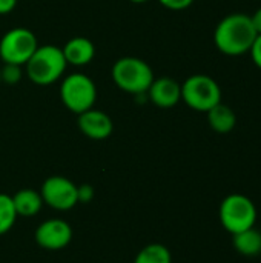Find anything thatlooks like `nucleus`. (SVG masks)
Wrapping results in <instances>:
<instances>
[{
  "label": "nucleus",
  "instance_id": "nucleus-24",
  "mask_svg": "<svg viewBox=\"0 0 261 263\" xmlns=\"http://www.w3.org/2000/svg\"><path fill=\"white\" fill-rule=\"evenodd\" d=\"M132 3H146L148 0H131Z\"/></svg>",
  "mask_w": 261,
  "mask_h": 263
},
{
  "label": "nucleus",
  "instance_id": "nucleus-11",
  "mask_svg": "<svg viewBox=\"0 0 261 263\" xmlns=\"http://www.w3.org/2000/svg\"><path fill=\"white\" fill-rule=\"evenodd\" d=\"M148 94L151 102L158 108H172L182 100V85L171 77L154 79Z\"/></svg>",
  "mask_w": 261,
  "mask_h": 263
},
{
  "label": "nucleus",
  "instance_id": "nucleus-15",
  "mask_svg": "<svg viewBox=\"0 0 261 263\" xmlns=\"http://www.w3.org/2000/svg\"><path fill=\"white\" fill-rule=\"evenodd\" d=\"M234 248L237 253L246 257H255L261 254V231L254 228L245 230L238 234H234Z\"/></svg>",
  "mask_w": 261,
  "mask_h": 263
},
{
  "label": "nucleus",
  "instance_id": "nucleus-7",
  "mask_svg": "<svg viewBox=\"0 0 261 263\" xmlns=\"http://www.w3.org/2000/svg\"><path fill=\"white\" fill-rule=\"evenodd\" d=\"M38 48L37 37L26 28L9 29L0 40V59L3 63L23 66Z\"/></svg>",
  "mask_w": 261,
  "mask_h": 263
},
{
  "label": "nucleus",
  "instance_id": "nucleus-5",
  "mask_svg": "<svg viewBox=\"0 0 261 263\" xmlns=\"http://www.w3.org/2000/svg\"><path fill=\"white\" fill-rule=\"evenodd\" d=\"M182 100L194 111L208 112L222 102V88L212 77L194 74L182 85Z\"/></svg>",
  "mask_w": 261,
  "mask_h": 263
},
{
  "label": "nucleus",
  "instance_id": "nucleus-8",
  "mask_svg": "<svg viewBox=\"0 0 261 263\" xmlns=\"http://www.w3.org/2000/svg\"><path fill=\"white\" fill-rule=\"evenodd\" d=\"M40 194L43 203L58 211H68L78 203L77 186L69 179L62 176H52L46 179L42 185Z\"/></svg>",
  "mask_w": 261,
  "mask_h": 263
},
{
  "label": "nucleus",
  "instance_id": "nucleus-16",
  "mask_svg": "<svg viewBox=\"0 0 261 263\" xmlns=\"http://www.w3.org/2000/svg\"><path fill=\"white\" fill-rule=\"evenodd\" d=\"M171 253L166 247L160 243H152L145 247L134 263H171Z\"/></svg>",
  "mask_w": 261,
  "mask_h": 263
},
{
  "label": "nucleus",
  "instance_id": "nucleus-1",
  "mask_svg": "<svg viewBox=\"0 0 261 263\" xmlns=\"http://www.w3.org/2000/svg\"><path fill=\"white\" fill-rule=\"evenodd\" d=\"M255 39L257 31L252 25L251 15L243 12H234L222 18L214 32L217 49L231 57L249 52Z\"/></svg>",
  "mask_w": 261,
  "mask_h": 263
},
{
  "label": "nucleus",
  "instance_id": "nucleus-25",
  "mask_svg": "<svg viewBox=\"0 0 261 263\" xmlns=\"http://www.w3.org/2000/svg\"><path fill=\"white\" fill-rule=\"evenodd\" d=\"M0 83H2V77H0Z\"/></svg>",
  "mask_w": 261,
  "mask_h": 263
},
{
  "label": "nucleus",
  "instance_id": "nucleus-23",
  "mask_svg": "<svg viewBox=\"0 0 261 263\" xmlns=\"http://www.w3.org/2000/svg\"><path fill=\"white\" fill-rule=\"evenodd\" d=\"M251 20H252V25L257 31V35H261V8H258L252 15H251Z\"/></svg>",
  "mask_w": 261,
  "mask_h": 263
},
{
  "label": "nucleus",
  "instance_id": "nucleus-10",
  "mask_svg": "<svg viewBox=\"0 0 261 263\" xmlns=\"http://www.w3.org/2000/svg\"><path fill=\"white\" fill-rule=\"evenodd\" d=\"M78 128L86 137L92 140H105L112 134L114 123L106 112L91 108L78 114Z\"/></svg>",
  "mask_w": 261,
  "mask_h": 263
},
{
  "label": "nucleus",
  "instance_id": "nucleus-22",
  "mask_svg": "<svg viewBox=\"0 0 261 263\" xmlns=\"http://www.w3.org/2000/svg\"><path fill=\"white\" fill-rule=\"evenodd\" d=\"M17 5V0H0V15L9 14Z\"/></svg>",
  "mask_w": 261,
  "mask_h": 263
},
{
  "label": "nucleus",
  "instance_id": "nucleus-12",
  "mask_svg": "<svg viewBox=\"0 0 261 263\" xmlns=\"http://www.w3.org/2000/svg\"><path fill=\"white\" fill-rule=\"evenodd\" d=\"M65 60L72 66H85L92 62L95 55L94 43L86 37H72L62 48Z\"/></svg>",
  "mask_w": 261,
  "mask_h": 263
},
{
  "label": "nucleus",
  "instance_id": "nucleus-19",
  "mask_svg": "<svg viewBox=\"0 0 261 263\" xmlns=\"http://www.w3.org/2000/svg\"><path fill=\"white\" fill-rule=\"evenodd\" d=\"M158 2L171 11H183L194 3V0H158Z\"/></svg>",
  "mask_w": 261,
  "mask_h": 263
},
{
  "label": "nucleus",
  "instance_id": "nucleus-21",
  "mask_svg": "<svg viewBox=\"0 0 261 263\" xmlns=\"http://www.w3.org/2000/svg\"><path fill=\"white\" fill-rule=\"evenodd\" d=\"M249 52H251V57H252L254 63L257 65V68L261 69V35H257V39H255V42H254Z\"/></svg>",
  "mask_w": 261,
  "mask_h": 263
},
{
  "label": "nucleus",
  "instance_id": "nucleus-6",
  "mask_svg": "<svg viewBox=\"0 0 261 263\" xmlns=\"http://www.w3.org/2000/svg\"><path fill=\"white\" fill-rule=\"evenodd\" d=\"M60 99L63 105L74 114L91 109L97 99V88L86 74L75 72L63 79L60 86Z\"/></svg>",
  "mask_w": 261,
  "mask_h": 263
},
{
  "label": "nucleus",
  "instance_id": "nucleus-4",
  "mask_svg": "<svg viewBox=\"0 0 261 263\" xmlns=\"http://www.w3.org/2000/svg\"><path fill=\"white\" fill-rule=\"evenodd\" d=\"M220 222L223 228L234 234L254 228L257 222L255 203L243 194H229L220 205Z\"/></svg>",
  "mask_w": 261,
  "mask_h": 263
},
{
  "label": "nucleus",
  "instance_id": "nucleus-20",
  "mask_svg": "<svg viewBox=\"0 0 261 263\" xmlns=\"http://www.w3.org/2000/svg\"><path fill=\"white\" fill-rule=\"evenodd\" d=\"M77 197H78V202L89 203L94 199V188L91 185H86V183L82 186H77Z\"/></svg>",
  "mask_w": 261,
  "mask_h": 263
},
{
  "label": "nucleus",
  "instance_id": "nucleus-2",
  "mask_svg": "<svg viewBox=\"0 0 261 263\" xmlns=\"http://www.w3.org/2000/svg\"><path fill=\"white\" fill-rule=\"evenodd\" d=\"M66 65L68 63L62 48L54 45H43L38 46L28 60L26 74L35 85L46 86L57 82L63 76Z\"/></svg>",
  "mask_w": 261,
  "mask_h": 263
},
{
  "label": "nucleus",
  "instance_id": "nucleus-14",
  "mask_svg": "<svg viewBox=\"0 0 261 263\" xmlns=\"http://www.w3.org/2000/svg\"><path fill=\"white\" fill-rule=\"evenodd\" d=\"M12 202H14L17 216H23V217L35 216L43 206L42 194L37 193L35 190H20L12 197Z\"/></svg>",
  "mask_w": 261,
  "mask_h": 263
},
{
  "label": "nucleus",
  "instance_id": "nucleus-18",
  "mask_svg": "<svg viewBox=\"0 0 261 263\" xmlns=\"http://www.w3.org/2000/svg\"><path fill=\"white\" fill-rule=\"evenodd\" d=\"M0 77L2 82L8 85H15L22 79V66L12 63H3V66L0 68Z\"/></svg>",
  "mask_w": 261,
  "mask_h": 263
},
{
  "label": "nucleus",
  "instance_id": "nucleus-26",
  "mask_svg": "<svg viewBox=\"0 0 261 263\" xmlns=\"http://www.w3.org/2000/svg\"><path fill=\"white\" fill-rule=\"evenodd\" d=\"M260 231H261V230H260Z\"/></svg>",
  "mask_w": 261,
  "mask_h": 263
},
{
  "label": "nucleus",
  "instance_id": "nucleus-13",
  "mask_svg": "<svg viewBox=\"0 0 261 263\" xmlns=\"http://www.w3.org/2000/svg\"><path fill=\"white\" fill-rule=\"evenodd\" d=\"M206 114H208L209 126L218 134H228L237 125V116H235L234 109L231 106L225 105L223 102L212 106Z\"/></svg>",
  "mask_w": 261,
  "mask_h": 263
},
{
  "label": "nucleus",
  "instance_id": "nucleus-9",
  "mask_svg": "<svg viewBox=\"0 0 261 263\" xmlns=\"http://www.w3.org/2000/svg\"><path fill=\"white\" fill-rule=\"evenodd\" d=\"M72 239L71 227L60 219H51L43 222L35 231L37 243L45 250H62Z\"/></svg>",
  "mask_w": 261,
  "mask_h": 263
},
{
  "label": "nucleus",
  "instance_id": "nucleus-17",
  "mask_svg": "<svg viewBox=\"0 0 261 263\" xmlns=\"http://www.w3.org/2000/svg\"><path fill=\"white\" fill-rule=\"evenodd\" d=\"M17 220V211L14 208L12 197L0 194V236L8 233Z\"/></svg>",
  "mask_w": 261,
  "mask_h": 263
},
{
  "label": "nucleus",
  "instance_id": "nucleus-3",
  "mask_svg": "<svg viewBox=\"0 0 261 263\" xmlns=\"http://www.w3.org/2000/svg\"><path fill=\"white\" fill-rule=\"evenodd\" d=\"M112 80L125 92L145 94L154 82L152 68L138 57H122L112 66Z\"/></svg>",
  "mask_w": 261,
  "mask_h": 263
}]
</instances>
